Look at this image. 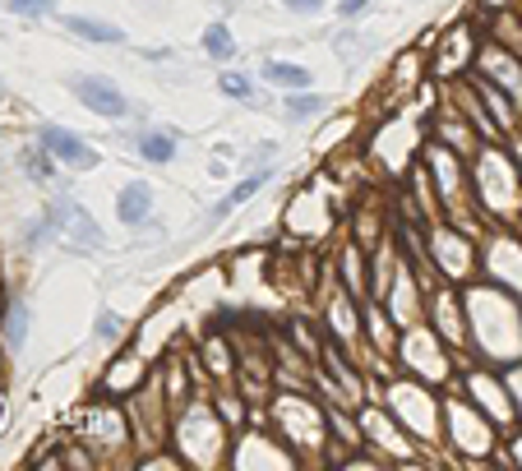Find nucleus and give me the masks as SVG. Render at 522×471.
<instances>
[{
  "instance_id": "f257e3e1",
  "label": "nucleus",
  "mask_w": 522,
  "mask_h": 471,
  "mask_svg": "<svg viewBox=\"0 0 522 471\" xmlns=\"http://www.w3.org/2000/svg\"><path fill=\"white\" fill-rule=\"evenodd\" d=\"M227 434H232V425L217 416V407L195 398V402H185V407L172 416L167 443L181 453L185 467H213V462L227 458Z\"/></svg>"
},
{
  "instance_id": "f03ea898",
  "label": "nucleus",
  "mask_w": 522,
  "mask_h": 471,
  "mask_svg": "<svg viewBox=\"0 0 522 471\" xmlns=\"http://www.w3.org/2000/svg\"><path fill=\"white\" fill-rule=\"evenodd\" d=\"M74 439L88 443L93 458L106 462V458H125L134 462V439H130V421H125V407L116 398H93L84 402V411L74 416Z\"/></svg>"
},
{
  "instance_id": "7ed1b4c3",
  "label": "nucleus",
  "mask_w": 522,
  "mask_h": 471,
  "mask_svg": "<svg viewBox=\"0 0 522 471\" xmlns=\"http://www.w3.org/2000/svg\"><path fill=\"white\" fill-rule=\"evenodd\" d=\"M65 88H70V97L84 106V111H93L97 121H112V125H121V121H130L134 116V102L125 97V88L112 79V74H93V70H79V74H70L65 79Z\"/></svg>"
},
{
  "instance_id": "20e7f679",
  "label": "nucleus",
  "mask_w": 522,
  "mask_h": 471,
  "mask_svg": "<svg viewBox=\"0 0 522 471\" xmlns=\"http://www.w3.org/2000/svg\"><path fill=\"white\" fill-rule=\"evenodd\" d=\"M33 144L46 148L51 157L65 166V172H79V176H88V172H97V166H102V153L88 144V134H79V130H70L61 121H38L33 125Z\"/></svg>"
},
{
  "instance_id": "39448f33",
  "label": "nucleus",
  "mask_w": 522,
  "mask_h": 471,
  "mask_svg": "<svg viewBox=\"0 0 522 471\" xmlns=\"http://www.w3.org/2000/svg\"><path fill=\"white\" fill-rule=\"evenodd\" d=\"M61 213H65V227H61V245L79 249V255H102L106 249V231L97 227V217L74 199V194L61 189Z\"/></svg>"
},
{
  "instance_id": "423d86ee",
  "label": "nucleus",
  "mask_w": 522,
  "mask_h": 471,
  "mask_svg": "<svg viewBox=\"0 0 522 471\" xmlns=\"http://www.w3.org/2000/svg\"><path fill=\"white\" fill-rule=\"evenodd\" d=\"M148 374H153V366H148V360H139V356H134V347H125L116 360H112V366H106L102 370V383H97V393L102 398H130V393H139V388L148 383Z\"/></svg>"
},
{
  "instance_id": "0eeeda50",
  "label": "nucleus",
  "mask_w": 522,
  "mask_h": 471,
  "mask_svg": "<svg viewBox=\"0 0 522 471\" xmlns=\"http://www.w3.org/2000/svg\"><path fill=\"white\" fill-rule=\"evenodd\" d=\"M61 227H65V213H61V194H56L46 208H38L33 217H23V227H19V249H23V255H38V249L61 245Z\"/></svg>"
},
{
  "instance_id": "6e6552de",
  "label": "nucleus",
  "mask_w": 522,
  "mask_h": 471,
  "mask_svg": "<svg viewBox=\"0 0 522 471\" xmlns=\"http://www.w3.org/2000/svg\"><path fill=\"white\" fill-rule=\"evenodd\" d=\"M153 208H157V194L148 181H125L116 189V222L130 231H144L153 227Z\"/></svg>"
},
{
  "instance_id": "1a4fd4ad",
  "label": "nucleus",
  "mask_w": 522,
  "mask_h": 471,
  "mask_svg": "<svg viewBox=\"0 0 522 471\" xmlns=\"http://www.w3.org/2000/svg\"><path fill=\"white\" fill-rule=\"evenodd\" d=\"M134 153H139L148 166H172L181 157V130H172V125H139V134H134Z\"/></svg>"
},
{
  "instance_id": "9d476101",
  "label": "nucleus",
  "mask_w": 522,
  "mask_h": 471,
  "mask_svg": "<svg viewBox=\"0 0 522 471\" xmlns=\"http://www.w3.org/2000/svg\"><path fill=\"white\" fill-rule=\"evenodd\" d=\"M61 28L74 42H88V46H125L130 42L125 28H116L112 19H97V14H65Z\"/></svg>"
},
{
  "instance_id": "9b49d317",
  "label": "nucleus",
  "mask_w": 522,
  "mask_h": 471,
  "mask_svg": "<svg viewBox=\"0 0 522 471\" xmlns=\"http://www.w3.org/2000/svg\"><path fill=\"white\" fill-rule=\"evenodd\" d=\"M29 332H33V305L23 296H10V305L0 310V347L14 356V351H23Z\"/></svg>"
},
{
  "instance_id": "f8f14e48",
  "label": "nucleus",
  "mask_w": 522,
  "mask_h": 471,
  "mask_svg": "<svg viewBox=\"0 0 522 471\" xmlns=\"http://www.w3.org/2000/svg\"><path fill=\"white\" fill-rule=\"evenodd\" d=\"M14 162H19V176L29 185H51V181H56V172H61V162L51 157L46 148H38V144H23L14 153Z\"/></svg>"
},
{
  "instance_id": "ddd939ff",
  "label": "nucleus",
  "mask_w": 522,
  "mask_h": 471,
  "mask_svg": "<svg viewBox=\"0 0 522 471\" xmlns=\"http://www.w3.org/2000/svg\"><path fill=\"white\" fill-rule=\"evenodd\" d=\"M199 51L208 55L213 65H232L236 61V33H232V23L227 19H213L208 28H204V38H199Z\"/></svg>"
},
{
  "instance_id": "4468645a",
  "label": "nucleus",
  "mask_w": 522,
  "mask_h": 471,
  "mask_svg": "<svg viewBox=\"0 0 522 471\" xmlns=\"http://www.w3.org/2000/svg\"><path fill=\"white\" fill-rule=\"evenodd\" d=\"M324 111H328V97L315 93V88H287V93H282V116H287L291 125H306V121L324 116Z\"/></svg>"
},
{
  "instance_id": "2eb2a0df",
  "label": "nucleus",
  "mask_w": 522,
  "mask_h": 471,
  "mask_svg": "<svg viewBox=\"0 0 522 471\" xmlns=\"http://www.w3.org/2000/svg\"><path fill=\"white\" fill-rule=\"evenodd\" d=\"M259 79H264V83H273V88H282V93H287V88H310V83H315L306 65H296V61H278V55L259 65Z\"/></svg>"
},
{
  "instance_id": "dca6fc26",
  "label": "nucleus",
  "mask_w": 522,
  "mask_h": 471,
  "mask_svg": "<svg viewBox=\"0 0 522 471\" xmlns=\"http://www.w3.org/2000/svg\"><path fill=\"white\" fill-rule=\"evenodd\" d=\"M93 342H102V347H121V342H130V324H125V315L112 310V305H102L97 319H93Z\"/></svg>"
},
{
  "instance_id": "f3484780",
  "label": "nucleus",
  "mask_w": 522,
  "mask_h": 471,
  "mask_svg": "<svg viewBox=\"0 0 522 471\" xmlns=\"http://www.w3.org/2000/svg\"><path fill=\"white\" fill-rule=\"evenodd\" d=\"M217 93L232 97V102H255V74H245V70H223V74H217Z\"/></svg>"
},
{
  "instance_id": "a211bd4d",
  "label": "nucleus",
  "mask_w": 522,
  "mask_h": 471,
  "mask_svg": "<svg viewBox=\"0 0 522 471\" xmlns=\"http://www.w3.org/2000/svg\"><path fill=\"white\" fill-rule=\"evenodd\" d=\"M61 10V0H5V14H14V19H51Z\"/></svg>"
},
{
  "instance_id": "6ab92c4d",
  "label": "nucleus",
  "mask_w": 522,
  "mask_h": 471,
  "mask_svg": "<svg viewBox=\"0 0 522 471\" xmlns=\"http://www.w3.org/2000/svg\"><path fill=\"white\" fill-rule=\"evenodd\" d=\"M278 144H273V139H264V144L259 148H250V153H245L240 157V172H255V166H268V162H278Z\"/></svg>"
},
{
  "instance_id": "aec40b11",
  "label": "nucleus",
  "mask_w": 522,
  "mask_h": 471,
  "mask_svg": "<svg viewBox=\"0 0 522 471\" xmlns=\"http://www.w3.org/2000/svg\"><path fill=\"white\" fill-rule=\"evenodd\" d=\"M213 407H217V416H223L232 430H240V402H236V393H217Z\"/></svg>"
},
{
  "instance_id": "412c9836",
  "label": "nucleus",
  "mask_w": 522,
  "mask_h": 471,
  "mask_svg": "<svg viewBox=\"0 0 522 471\" xmlns=\"http://www.w3.org/2000/svg\"><path fill=\"white\" fill-rule=\"evenodd\" d=\"M282 5L291 10V14H300V19H310V14H319L328 0H282Z\"/></svg>"
},
{
  "instance_id": "4be33fe9",
  "label": "nucleus",
  "mask_w": 522,
  "mask_h": 471,
  "mask_svg": "<svg viewBox=\"0 0 522 471\" xmlns=\"http://www.w3.org/2000/svg\"><path fill=\"white\" fill-rule=\"evenodd\" d=\"M139 61H148V65H162V61H176V46H144V51H139Z\"/></svg>"
},
{
  "instance_id": "5701e85b",
  "label": "nucleus",
  "mask_w": 522,
  "mask_h": 471,
  "mask_svg": "<svg viewBox=\"0 0 522 471\" xmlns=\"http://www.w3.org/2000/svg\"><path fill=\"white\" fill-rule=\"evenodd\" d=\"M370 10V0H338V19H361Z\"/></svg>"
},
{
  "instance_id": "b1692460",
  "label": "nucleus",
  "mask_w": 522,
  "mask_h": 471,
  "mask_svg": "<svg viewBox=\"0 0 522 471\" xmlns=\"http://www.w3.org/2000/svg\"><path fill=\"white\" fill-rule=\"evenodd\" d=\"M356 42H361V33H356V28H338V33H333V51H351Z\"/></svg>"
},
{
  "instance_id": "393cba45",
  "label": "nucleus",
  "mask_w": 522,
  "mask_h": 471,
  "mask_svg": "<svg viewBox=\"0 0 522 471\" xmlns=\"http://www.w3.org/2000/svg\"><path fill=\"white\" fill-rule=\"evenodd\" d=\"M10 97V83H5V74H0V102H5Z\"/></svg>"
}]
</instances>
